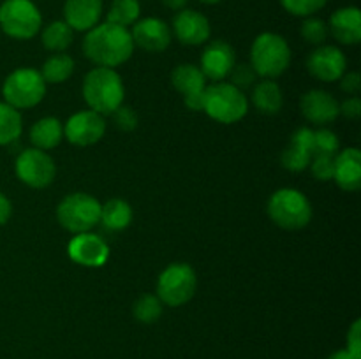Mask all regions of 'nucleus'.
Masks as SVG:
<instances>
[{
	"label": "nucleus",
	"instance_id": "2",
	"mask_svg": "<svg viewBox=\"0 0 361 359\" xmlns=\"http://www.w3.org/2000/svg\"><path fill=\"white\" fill-rule=\"evenodd\" d=\"M83 99L92 111L99 115H111L116 108L123 104L126 88L120 74L109 67H94L85 76Z\"/></svg>",
	"mask_w": 361,
	"mask_h": 359
},
{
	"label": "nucleus",
	"instance_id": "30",
	"mask_svg": "<svg viewBox=\"0 0 361 359\" xmlns=\"http://www.w3.org/2000/svg\"><path fill=\"white\" fill-rule=\"evenodd\" d=\"M310 160H312V155L309 151L302 150V148L295 146V144L289 143V146L284 148L281 155V162L288 171L293 172H300V171H305L309 168Z\"/></svg>",
	"mask_w": 361,
	"mask_h": 359
},
{
	"label": "nucleus",
	"instance_id": "38",
	"mask_svg": "<svg viewBox=\"0 0 361 359\" xmlns=\"http://www.w3.org/2000/svg\"><path fill=\"white\" fill-rule=\"evenodd\" d=\"M348 348L356 359H361V320L356 319L348 331Z\"/></svg>",
	"mask_w": 361,
	"mask_h": 359
},
{
	"label": "nucleus",
	"instance_id": "1",
	"mask_svg": "<svg viewBox=\"0 0 361 359\" xmlns=\"http://www.w3.org/2000/svg\"><path fill=\"white\" fill-rule=\"evenodd\" d=\"M83 53L97 67L115 69L133 56L134 42L126 27L106 21L87 32L83 39Z\"/></svg>",
	"mask_w": 361,
	"mask_h": 359
},
{
	"label": "nucleus",
	"instance_id": "33",
	"mask_svg": "<svg viewBox=\"0 0 361 359\" xmlns=\"http://www.w3.org/2000/svg\"><path fill=\"white\" fill-rule=\"evenodd\" d=\"M282 7L295 16L309 18L326 6L328 0H281Z\"/></svg>",
	"mask_w": 361,
	"mask_h": 359
},
{
	"label": "nucleus",
	"instance_id": "39",
	"mask_svg": "<svg viewBox=\"0 0 361 359\" xmlns=\"http://www.w3.org/2000/svg\"><path fill=\"white\" fill-rule=\"evenodd\" d=\"M341 115H344L345 118L356 120L361 116V101L360 97H349L345 99L341 104Z\"/></svg>",
	"mask_w": 361,
	"mask_h": 359
},
{
	"label": "nucleus",
	"instance_id": "6",
	"mask_svg": "<svg viewBox=\"0 0 361 359\" xmlns=\"http://www.w3.org/2000/svg\"><path fill=\"white\" fill-rule=\"evenodd\" d=\"M56 220L73 234L88 232L101 222V203L85 192H73L56 206Z\"/></svg>",
	"mask_w": 361,
	"mask_h": 359
},
{
	"label": "nucleus",
	"instance_id": "41",
	"mask_svg": "<svg viewBox=\"0 0 361 359\" xmlns=\"http://www.w3.org/2000/svg\"><path fill=\"white\" fill-rule=\"evenodd\" d=\"M185 101V106L190 109V111H203V104H204V90L200 92V94H192L183 97Z\"/></svg>",
	"mask_w": 361,
	"mask_h": 359
},
{
	"label": "nucleus",
	"instance_id": "35",
	"mask_svg": "<svg viewBox=\"0 0 361 359\" xmlns=\"http://www.w3.org/2000/svg\"><path fill=\"white\" fill-rule=\"evenodd\" d=\"M229 77H231V84H235L236 88L242 90V88L252 87L256 83L257 74L250 63H240V65L233 67V70L229 73Z\"/></svg>",
	"mask_w": 361,
	"mask_h": 359
},
{
	"label": "nucleus",
	"instance_id": "37",
	"mask_svg": "<svg viewBox=\"0 0 361 359\" xmlns=\"http://www.w3.org/2000/svg\"><path fill=\"white\" fill-rule=\"evenodd\" d=\"M291 144L314 155V130L309 129V127H300V129H296L291 136Z\"/></svg>",
	"mask_w": 361,
	"mask_h": 359
},
{
	"label": "nucleus",
	"instance_id": "40",
	"mask_svg": "<svg viewBox=\"0 0 361 359\" xmlns=\"http://www.w3.org/2000/svg\"><path fill=\"white\" fill-rule=\"evenodd\" d=\"M341 87L342 90L348 92V94H358L361 88V76L358 73H344V76L341 77Z\"/></svg>",
	"mask_w": 361,
	"mask_h": 359
},
{
	"label": "nucleus",
	"instance_id": "34",
	"mask_svg": "<svg viewBox=\"0 0 361 359\" xmlns=\"http://www.w3.org/2000/svg\"><path fill=\"white\" fill-rule=\"evenodd\" d=\"M334 158L335 157H330V155H314L309 164L314 178L319 180V182H330V180H334Z\"/></svg>",
	"mask_w": 361,
	"mask_h": 359
},
{
	"label": "nucleus",
	"instance_id": "44",
	"mask_svg": "<svg viewBox=\"0 0 361 359\" xmlns=\"http://www.w3.org/2000/svg\"><path fill=\"white\" fill-rule=\"evenodd\" d=\"M328 359H356L348 348H341V351H335L334 354L328 355Z\"/></svg>",
	"mask_w": 361,
	"mask_h": 359
},
{
	"label": "nucleus",
	"instance_id": "27",
	"mask_svg": "<svg viewBox=\"0 0 361 359\" xmlns=\"http://www.w3.org/2000/svg\"><path fill=\"white\" fill-rule=\"evenodd\" d=\"M21 130H23V120L20 111L7 102H0V146L18 141Z\"/></svg>",
	"mask_w": 361,
	"mask_h": 359
},
{
	"label": "nucleus",
	"instance_id": "14",
	"mask_svg": "<svg viewBox=\"0 0 361 359\" xmlns=\"http://www.w3.org/2000/svg\"><path fill=\"white\" fill-rule=\"evenodd\" d=\"M300 109H302V115L316 125H326L341 115V104L337 99L330 92L319 90V88H314L302 95Z\"/></svg>",
	"mask_w": 361,
	"mask_h": 359
},
{
	"label": "nucleus",
	"instance_id": "32",
	"mask_svg": "<svg viewBox=\"0 0 361 359\" xmlns=\"http://www.w3.org/2000/svg\"><path fill=\"white\" fill-rule=\"evenodd\" d=\"M300 32H302V37L305 39L307 42L319 46V44H323L328 37V25L324 23L323 20H319V18L309 16L302 23Z\"/></svg>",
	"mask_w": 361,
	"mask_h": 359
},
{
	"label": "nucleus",
	"instance_id": "15",
	"mask_svg": "<svg viewBox=\"0 0 361 359\" xmlns=\"http://www.w3.org/2000/svg\"><path fill=\"white\" fill-rule=\"evenodd\" d=\"M171 30L159 18H145L137 20L130 30L134 46L148 53H161L171 44Z\"/></svg>",
	"mask_w": 361,
	"mask_h": 359
},
{
	"label": "nucleus",
	"instance_id": "18",
	"mask_svg": "<svg viewBox=\"0 0 361 359\" xmlns=\"http://www.w3.org/2000/svg\"><path fill=\"white\" fill-rule=\"evenodd\" d=\"M334 180L345 192H356L361 187V151L358 148H345L334 158Z\"/></svg>",
	"mask_w": 361,
	"mask_h": 359
},
{
	"label": "nucleus",
	"instance_id": "45",
	"mask_svg": "<svg viewBox=\"0 0 361 359\" xmlns=\"http://www.w3.org/2000/svg\"><path fill=\"white\" fill-rule=\"evenodd\" d=\"M200 2H203V4H219L221 0H200Z\"/></svg>",
	"mask_w": 361,
	"mask_h": 359
},
{
	"label": "nucleus",
	"instance_id": "42",
	"mask_svg": "<svg viewBox=\"0 0 361 359\" xmlns=\"http://www.w3.org/2000/svg\"><path fill=\"white\" fill-rule=\"evenodd\" d=\"M11 213H13V204L0 192V225L7 224V220L11 218Z\"/></svg>",
	"mask_w": 361,
	"mask_h": 359
},
{
	"label": "nucleus",
	"instance_id": "23",
	"mask_svg": "<svg viewBox=\"0 0 361 359\" xmlns=\"http://www.w3.org/2000/svg\"><path fill=\"white\" fill-rule=\"evenodd\" d=\"M252 104L263 115H277L284 104L281 87L274 80H261L252 90Z\"/></svg>",
	"mask_w": 361,
	"mask_h": 359
},
{
	"label": "nucleus",
	"instance_id": "16",
	"mask_svg": "<svg viewBox=\"0 0 361 359\" xmlns=\"http://www.w3.org/2000/svg\"><path fill=\"white\" fill-rule=\"evenodd\" d=\"M235 49L226 41H212L201 55V73L207 80L224 81L235 67Z\"/></svg>",
	"mask_w": 361,
	"mask_h": 359
},
{
	"label": "nucleus",
	"instance_id": "13",
	"mask_svg": "<svg viewBox=\"0 0 361 359\" xmlns=\"http://www.w3.org/2000/svg\"><path fill=\"white\" fill-rule=\"evenodd\" d=\"M307 69L316 80L334 83L344 76L348 58L337 46H319L307 58Z\"/></svg>",
	"mask_w": 361,
	"mask_h": 359
},
{
	"label": "nucleus",
	"instance_id": "20",
	"mask_svg": "<svg viewBox=\"0 0 361 359\" xmlns=\"http://www.w3.org/2000/svg\"><path fill=\"white\" fill-rule=\"evenodd\" d=\"M101 14V0H66L63 4V21L78 32H88L99 25Z\"/></svg>",
	"mask_w": 361,
	"mask_h": 359
},
{
	"label": "nucleus",
	"instance_id": "21",
	"mask_svg": "<svg viewBox=\"0 0 361 359\" xmlns=\"http://www.w3.org/2000/svg\"><path fill=\"white\" fill-rule=\"evenodd\" d=\"M63 139V125L55 116L37 120L30 129V141L39 150H53Z\"/></svg>",
	"mask_w": 361,
	"mask_h": 359
},
{
	"label": "nucleus",
	"instance_id": "10",
	"mask_svg": "<svg viewBox=\"0 0 361 359\" xmlns=\"http://www.w3.org/2000/svg\"><path fill=\"white\" fill-rule=\"evenodd\" d=\"M16 176L21 183L32 189H44L51 185L56 175V165L51 155L39 148H27L16 158Z\"/></svg>",
	"mask_w": 361,
	"mask_h": 359
},
{
	"label": "nucleus",
	"instance_id": "11",
	"mask_svg": "<svg viewBox=\"0 0 361 359\" xmlns=\"http://www.w3.org/2000/svg\"><path fill=\"white\" fill-rule=\"evenodd\" d=\"M106 134V120L99 113L87 111L74 113L63 125V136L74 146H92L99 143Z\"/></svg>",
	"mask_w": 361,
	"mask_h": 359
},
{
	"label": "nucleus",
	"instance_id": "31",
	"mask_svg": "<svg viewBox=\"0 0 361 359\" xmlns=\"http://www.w3.org/2000/svg\"><path fill=\"white\" fill-rule=\"evenodd\" d=\"M338 150H341V141H338L337 134L334 130H314V155H330V157H335Z\"/></svg>",
	"mask_w": 361,
	"mask_h": 359
},
{
	"label": "nucleus",
	"instance_id": "3",
	"mask_svg": "<svg viewBox=\"0 0 361 359\" xmlns=\"http://www.w3.org/2000/svg\"><path fill=\"white\" fill-rule=\"evenodd\" d=\"M291 63V48L282 35L263 32L250 48V65L263 80L279 77Z\"/></svg>",
	"mask_w": 361,
	"mask_h": 359
},
{
	"label": "nucleus",
	"instance_id": "9",
	"mask_svg": "<svg viewBox=\"0 0 361 359\" xmlns=\"http://www.w3.org/2000/svg\"><path fill=\"white\" fill-rule=\"evenodd\" d=\"M196 271L187 263H173L159 275L157 298L162 305L182 306L196 294Z\"/></svg>",
	"mask_w": 361,
	"mask_h": 359
},
{
	"label": "nucleus",
	"instance_id": "12",
	"mask_svg": "<svg viewBox=\"0 0 361 359\" xmlns=\"http://www.w3.org/2000/svg\"><path fill=\"white\" fill-rule=\"evenodd\" d=\"M67 253L73 263L85 267H101L109 259V246L101 236L94 232H80L71 238Z\"/></svg>",
	"mask_w": 361,
	"mask_h": 359
},
{
	"label": "nucleus",
	"instance_id": "29",
	"mask_svg": "<svg viewBox=\"0 0 361 359\" xmlns=\"http://www.w3.org/2000/svg\"><path fill=\"white\" fill-rule=\"evenodd\" d=\"M133 313L136 320L143 324H154L161 319L162 315V301L157 298V294H145L134 303Z\"/></svg>",
	"mask_w": 361,
	"mask_h": 359
},
{
	"label": "nucleus",
	"instance_id": "25",
	"mask_svg": "<svg viewBox=\"0 0 361 359\" xmlns=\"http://www.w3.org/2000/svg\"><path fill=\"white\" fill-rule=\"evenodd\" d=\"M74 30L66 23V21H53L42 30L41 41L48 51L63 53L71 44H73Z\"/></svg>",
	"mask_w": 361,
	"mask_h": 359
},
{
	"label": "nucleus",
	"instance_id": "8",
	"mask_svg": "<svg viewBox=\"0 0 361 359\" xmlns=\"http://www.w3.org/2000/svg\"><path fill=\"white\" fill-rule=\"evenodd\" d=\"M42 16L32 0H4L0 6V28L18 41H28L41 30Z\"/></svg>",
	"mask_w": 361,
	"mask_h": 359
},
{
	"label": "nucleus",
	"instance_id": "24",
	"mask_svg": "<svg viewBox=\"0 0 361 359\" xmlns=\"http://www.w3.org/2000/svg\"><path fill=\"white\" fill-rule=\"evenodd\" d=\"M133 222V208L123 199H109L101 204V222L109 231H123Z\"/></svg>",
	"mask_w": 361,
	"mask_h": 359
},
{
	"label": "nucleus",
	"instance_id": "26",
	"mask_svg": "<svg viewBox=\"0 0 361 359\" xmlns=\"http://www.w3.org/2000/svg\"><path fill=\"white\" fill-rule=\"evenodd\" d=\"M74 73V60L67 53H55L44 62L41 70L42 80L46 84H60L69 80Z\"/></svg>",
	"mask_w": 361,
	"mask_h": 359
},
{
	"label": "nucleus",
	"instance_id": "28",
	"mask_svg": "<svg viewBox=\"0 0 361 359\" xmlns=\"http://www.w3.org/2000/svg\"><path fill=\"white\" fill-rule=\"evenodd\" d=\"M140 0H113L108 13V21L127 28L136 23L137 18H140Z\"/></svg>",
	"mask_w": 361,
	"mask_h": 359
},
{
	"label": "nucleus",
	"instance_id": "43",
	"mask_svg": "<svg viewBox=\"0 0 361 359\" xmlns=\"http://www.w3.org/2000/svg\"><path fill=\"white\" fill-rule=\"evenodd\" d=\"M187 2H189V0H162V4L173 11H182L183 7L187 6Z\"/></svg>",
	"mask_w": 361,
	"mask_h": 359
},
{
	"label": "nucleus",
	"instance_id": "19",
	"mask_svg": "<svg viewBox=\"0 0 361 359\" xmlns=\"http://www.w3.org/2000/svg\"><path fill=\"white\" fill-rule=\"evenodd\" d=\"M328 34L334 35L341 44H358L361 41V13L358 7H342L330 18Z\"/></svg>",
	"mask_w": 361,
	"mask_h": 359
},
{
	"label": "nucleus",
	"instance_id": "5",
	"mask_svg": "<svg viewBox=\"0 0 361 359\" xmlns=\"http://www.w3.org/2000/svg\"><path fill=\"white\" fill-rule=\"evenodd\" d=\"M268 217L275 225L288 231H298L309 225L312 206L303 192L296 189H279L268 201Z\"/></svg>",
	"mask_w": 361,
	"mask_h": 359
},
{
	"label": "nucleus",
	"instance_id": "17",
	"mask_svg": "<svg viewBox=\"0 0 361 359\" xmlns=\"http://www.w3.org/2000/svg\"><path fill=\"white\" fill-rule=\"evenodd\" d=\"M182 44L200 46L210 37V21L192 9H182L173 20V32Z\"/></svg>",
	"mask_w": 361,
	"mask_h": 359
},
{
	"label": "nucleus",
	"instance_id": "4",
	"mask_svg": "<svg viewBox=\"0 0 361 359\" xmlns=\"http://www.w3.org/2000/svg\"><path fill=\"white\" fill-rule=\"evenodd\" d=\"M203 111L219 123H236L245 118L249 111V101L243 90L235 84L217 81L204 88Z\"/></svg>",
	"mask_w": 361,
	"mask_h": 359
},
{
	"label": "nucleus",
	"instance_id": "36",
	"mask_svg": "<svg viewBox=\"0 0 361 359\" xmlns=\"http://www.w3.org/2000/svg\"><path fill=\"white\" fill-rule=\"evenodd\" d=\"M111 115L116 129L129 132V130H134L137 127V115L134 113L133 108H129V106L122 104L120 108H116Z\"/></svg>",
	"mask_w": 361,
	"mask_h": 359
},
{
	"label": "nucleus",
	"instance_id": "7",
	"mask_svg": "<svg viewBox=\"0 0 361 359\" xmlns=\"http://www.w3.org/2000/svg\"><path fill=\"white\" fill-rule=\"evenodd\" d=\"M2 95L14 109H30L37 106L46 95V81L41 73L30 67H20L6 77Z\"/></svg>",
	"mask_w": 361,
	"mask_h": 359
},
{
	"label": "nucleus",
	"instance_id": "22",
	"mask_svg": "<svg viewBox=\"0 0 361 359\" xmlns=\"http://www.w3.org/2000/svg\"><path fill=\"white\" fill-rule=\"evenodd\" d=\"M171 83L176 92L187 97V95L203 92L207 88V77L201 73L200 67L192 65V63H182L173 69Z\"/></svg>",
	"mask_w": 361,
	"mask_h": 359
}]
</instances>
